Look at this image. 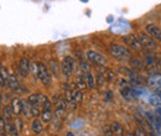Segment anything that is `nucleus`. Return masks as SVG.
<instances>
[{"label": "nucleus", "instance_id": "1", "mask_svg": "<svg viewBox=\"0 0 161 136\" xmlns=\"http://www.w3.org/2000/svg\"><path fill=\"white\" fill-rule=\"evenodd\" d=\"M109 52L114 58L118 60H124V58H130L131 57V52L128 47H124L122 45L113 44L109 46Z\"/></svg>", "mask_w": 161, "mask_h": 136}, {"label": "nucleus", "instance_id": "2", "mask_svg": "<svg viewBox=\"0 0 161 136\" xmlns=\"http://www.w3.org/2000/svg\"><path fill=\"white\" fill-rule=\"evenodd\" d=\"M76 60L72 57V56H66L63 57L62 60V64H61V70H62V73L64 74V77H71L73 74V72L76 71Z\"/></svg>", "mask_w": 161, "mask_h": 136}, {"label": "nucleus", "instance_id": "3", "mask_svg": "<svg viewBox=\"0 0 161 136\" xmlns=\"http://www.w3.org/2000/svg\"><path fill=\"white\" fill-rule=\"evenodd\" d=\"M139 40H140V42L143 45V48L147 50V51H155L157 48V45H156V41L150 37L147 34H144V32H140L139 34Z\"/></svg>", "mask_w": 161, "mask_h": 136}, {"label": "nucleus", "instance_id": "4", "mask_svg": "<svg viewBox=\"0 0 161 136\" xmlns=\"http://www.w3.org/2000/svg\"><path fill=\"white\" fill-rule=\"evenodd\" d=\"M86 57L88 58L89 62L94 63V64H98V66H104L107 63V58L103 56V54L98 53L97 51H92V50L87 51L86 52Z\"/></svg>", "mask_w": 161, "mask_h": 136}, {"label": "nucleus", "instance_id": "5", "mask_svg": "<svg viewBox=\"0 0 161 136\" xmlns=\"http://www.w3.org/2000/svg\"><path fill=\"white\" fill-rule=\"evenodd\" d=\"M37 78L41 80L42 84H45V86L51 84V80H52L51 73H50V71H48V68H47L44 63H40V64H38V74H37Z\"/></svg>", "mask_w": 161, "mask_h": 136}, {"label": "nucleus", "instance_id": "6", "mask_svg": "<svg viewBox=\"0 0 161 136\" xmlns=\"http://www.w3.org/2000/svg\"><path fill=\"white\" fill-rule=\"evenodd\" d=\"M123 41L125 42V45L130 48H133L134 51H140L143 48V45L140 42V40L138 36L135 35H126L123 37Z\"/></svg>", "mask_w": 161, "mask_h": 136}, {"label": "nucleus", "instance_id": "7", "mask_svg": "<svg viewBox=\"0 0 161 136\" xmlns=\"http://www.w3.org/2000/svg\"><path fill=\"white\" fill-rule=\"evenodd\" d=\"M145 30H146L147 35H149L150 37H153L155 41H157V42L161 44V29L160 27H157L156 25L149 24V25H146Z\"/></svg>", "mask_w": 161, "mask_h": 136}, {"label": "nucleus", "instance_id": "8", "mask_svg": "<svg viewBox=\"0 0 161 136\" xmlns=\"http://www.w3.org/2000/svg\"><path fill=\"white\" fill-rule=\"evenodd\" d=\"M30 67H31V64H30L29 60L26 58V57H22V58L20 60V62H19V71H20V74H21L22 77H26V76L30 73Z\"/></svg>", "mask_w": 161, "mask_h": 136}, {"label": "nucleus", "instance_id": "9", "mask_svg": "<svg viewBox=\"0 0 161 136\" xmlns=\"http://www.w3.org/2000/svg\"><path fill=\"white\" fill-rule=\"evenodd\" d=\"M147 84L149 87L154 89H161V74H153L147 79Z\"/></svg>", "mask_w": 161, "mask_h": 136}, {"label": "nucleus", "instance_id": "10", "mask_svg": "<svg viewBox=\"0 0 161 136\" xmlns=\"http://www.w3.org/2000/svg\"><path fill=\"white\" fill-rule=\"evenodd\" d=\"M10 106L14 112V115H20L22 113V104H21V99L19 98H12L10 102Z\"/></svg>", "mask_w": 161, "mask_h": 136}, {"label": "nucleus", "instance_id": "11", "mask_svg": "<svg viewBox=\"0 0 161 136\" xmlns=\"http://www.w3.org/2000/svg\"><path fill=\"white\" fill-rule=\"evenodd\" d=\"M0 76H2V77H0V84H2V87L4 88L5 86L9 84V79H10V74L8 73L6 68L4 66L0 67Z\"/></svg>", "mask_w": 161, "mask_h": 136}, {"label": "nucleus", "instance_id": "12", "mask_svg": "<svg viewBox=\"0 0 161 136\" xmlns=\"http://www.w3.org/2000/svg\"><path fill=\"white\" fill-rule=\"evenodd\" d=\"M21 104H22V114L26 116V118H31V108L32 105L29 103V100H25V99H21Z\"/></svg>", "mask_w": 161, "mask_h": 136}, {"label": "nucleus", "instance_id": "13", "mask_svg": "<svg viewBox=\"0 0 161 136\" xmlns=\"http://www.w3.org/2000/svg\"><path fill=\"white\" fill-rule=\"evenodd\" d=\"M76 87H78L79 90H83L88 87L87 80H86V76H78L76 77Z\"/></svg>", "mask_w": 161, "mask_h": 136}, {"label": "nucleus", "instance_id": "14", "mask_svg": "<svg viewBox=\"0 0 161 136\" xmlns=\"http://www.w3.org/2000/svg\"><path fill=\"white\" fill-rule=\"evenodd\" d=\"M5 131L9 136H19V130L16 128L15 124H11V122H8L5 126Z\"/></svg>", "mask_w": 161, "mask_h": 136}, {"label": "nucleus", "instance_id": "15", "mask_svg": "<svg viewBox=\"0 0 161 136\" xmlns=\"http://www.w3.org/2000/svg\"><path fill=\"white\" fill-rule=\"evenodd\" d=\"M120 93H122L123 98H124V99H126V100H130V99H133V98H135V97H134V89H133L131 87H125V88H122Z\"/></svg>", "mask_w": 161, "mask_h": 136}, {"label": "nucleus", "instance_id": "16", "mask_svg": "<svg viewBox=\"0 0 161 136\" xmlns=\"http://www.w3.org/2000/svg\"><path fill=\"white\" fill-rule=\"evenodd\" d=\"M110 128L114 132V136H124V128L119 122H113V125Z\"/></svg>", "mask_w": 161, "mask_h": 136}, {"label": "nucleus", "instance_id": "17", "mask_svg": "<svg viewBox=\"0 0 161 136\" xmlns=\"http://www.w3.org/2000/svg\"><path fill=\"white\" fill-rule=\"evenodd\" d=\"M52 119V110L51 109H44V112L41 113V121L44 124H47Z\"/></svg>", "mask_w": 161, "mask_h": 136}, {"label": "nucleus", "instance_id": "18", "mask_svg": "<svg viewBox=\"0 0 161 136\" xmlns=\"http://www.w3.org/2000/svg\"><path fill=\"white\" fill-rule=\"evenodd\" d=\"M42 124H44L42 121H40V120L35 119V120L32 121V124H31V129H32V131H34L35 134H40V132L42 131V129H44Z\"/></svg>", "mask_w": 161, "mask_h": 136}, {"label": "nucleus", "instance_id": "19", "mask_svg": "<svg viewBox=\"0 0 161 136\" xmlns=\"http://www.w3.org/2000/svg\"><path fill=\"white\" fill-rule=\"evenodd\" d=\"M79 70H80V73H82V76H86L87 73H90V66L86 61L80 60L79 61Z\"/></svg>", "mask_w": 161, "mask_h": 136}, {"label": "nucleus", "instance_id": "20", "mask_svg": "<svg viewBox=\"0 0 161 136\" xmlns=\"http://www.w3.org/2000/svg\"><path fill=\"white\" fill-rule=\"evenodd\" d=\"M12 90H15V92H19L20 90V84H19V82L16 79L15 76H10V79H9V84H8Z\"/></svg>", "mask_w": 161, "mask_h": 136}, {"label": "nucleus", "instance_id": "21", "mask_svg": "<svg viewBox=\"0 0 161 136\" xmlns=\"http://www.w3.org/2000/svg\"><path fill=\"white\" fill-rule=\"evenodd\" d=\"M12 115H14V112H12V109L10 105H5L3 108V118L6 119L8 121H10L12 119Z\"/></svg>", "mask_w": 161, "mask_h": 136}, {"label": "nucleus", "instance_id": "22", "mask_svg": "<svg viewBox=\"0 0 161 136\" xmlns=\"http://www.w3.org/2000/svg\"><path fill=\"white\" fill-rule=\"evenodd\" d=\"M29 103L32 106H40V94H31L29 95Z\"/></svg>", "mask_w": 161, "mask_h": 136}, {"label": "nucleus", "instance_id": "23", "mask_svg": "<svg viewBox=\"0 0 161 136\" xmlns=\"http://www.w3.org/2000/svg\"><path fill=\"white\" fill-rule=\"evenodd\" d=\"M86 80H87V84H88V88L93 89L96 87V79H94V76H93L92 73H87L86 74Z\"/></svg>", "mask_w": 161, "mask_h": 136}, {"label": "nucleus", "instance_id": "24", "mask_svg": "<svg viewBox=\"0 0 161 136\" xmlns=\"http://www.w3.org/2000/svg\"><path fill=\"white\" fill-rule=\"evenodd\" d=\"M50 71H51L52 74L58 76V73H60V68H58V64H57L56 61H53V60L50 61Z\"/></svg>", "mask_w": 161, "mask_h": 136}, {"label": "nucleus", "instance_id": "25", "mask_svg": "<svg viewBox=\"0 0 161 136\" xmlns=\"http://www.w3.org/2000/svg\"><path fill=\"white\" fill-rule=\"evenodd\" d=\"M73 97H74V100L76 103H82L83 102V93L82 90H73Z\"/></svg>", "mask_w": 161, "mask_h": 136}, {"label": "nucleus", "instance_id": "26", "mask_svg": "<svg viewBox=\"0 0 161 136\" xmlns=\"http://www.w3.org/2000/svg\"><path fill=\"white\" fill-rule=\"evenodd\" d=\"M105 74L104 73H98V77H97V84L99 87H103V84L105 83Z\"/></svg>", "mask_w": 161, "mask_h": 136}, {"label": "nucleus", "instance_id": "27", "mask_svg": "<svg viewBox=\"0 0 161 136\" xmlns=\"http://www.w3.org/2000/svg\"><path fill=\"white\" fill-rule=\"evenodd\" d=\"M131 66H134V68H141L144 64H143V62H141L140 60L133 58V60H131Z\"/></svg>", "mask_w": 161, "mask_h": 136}, {"label": "nucleus", "instance_id": "28", "mask_svg": "<svg viewBox=\"0 0 161 136\" xmlns=\"http://www.w3.org/2000/svg\"><path fill=\"white\" fill-rule=\"evenodd\" d=\"M31 115H32L35 119H36L37 116L41 115V112H40L38 106H32V108H31Z\"/></svg>", "mask_w": 161, "mask_h": 136}, {"label": "nucleus", "instance_id": "29", "mask_svg": "<svg viewBox=\"0 0 161 136\" xmlns=\"http://www.w3.org/2000/svg\"><path fill=\"white\" fill-rule=\"evenodd\" d=\"M134 135H135V136H147L146 131L144 129H141V128H136L135 131H134Z\"/></svg>", "mask_w": 161, "mask_h": 136}, {"label": "nucleus", "instance_id": "30", "mask_svg": "<svg viewBox=\"0 0 161 136\" xmlns=\"http://www.w3.org/2000/svg\"><path fill=\"white\" fill-rule=\"evenodd\" d=\"M38 64L40 63H32L31 67H30V71L32 72L34 76H37L38 74Z\"/></svg>", "mask_w": 161, "mask_h": 136}, {"label": "nucleus", "instance_id": "31", "mask_svg": "<svg viewBox=\"0 0 161 136\" xmlns=\"http://www.w3.org/2000/svg\"><path fill=\"white\" fill-rule=\"evenodd\" d=\"M15 125H16V128H18V130H19V131H21V130H22L24 124H22V120H21L20 118H15Z\"/></svg>", "mask_w": 161, "mask_h": 136}, {"label": "nucleus", "instance_id": "32", "mask_svg": "<svg viewBox=\"0 0 161 136\" xmlns=\"http://www.w3.org/2000/svg\"><path fill=\"white\" fill-rule=\"evenodd\" d=\"M105 77L108 78L109 80H114L115 79V74L112 71H109V70H105Z\"/></svg>", "mask_w": 161, "mask_h": 136}, {"label": "nucleus", "instance_id": "33", "mask_svg": "<svg viewBox=\"0 0 161 136\" xmlns=\"http://www.w3.org/2000/svg\"><path fill=\"white\" fill-rule=\"evenodd\" d=\"M104 136H114V132H113L112 128H109V126L104 128Z\"/></svg>", "mask_w": 161, "mask_h": 136}, {"label": "nucleus", "instance_id": "34", "mask_svg": "<svg viewBox=\"0 0 161 136\" xmlns=\"http://www.w3.org/2000/svg\"><path fill=\"white\" fill-rule=\"evenodd\" d=\"M146 61H147V66H151V64H154L156 62V58H155V56L150 54V56L146 57Z\"/></svg>", "mask_w": 161, "mask_h": 136}, {"label": "nucleus", "instance_id": "35", "mask_svg": "<svg viewBox=\"0 0 161 136\" xmlns=\"http://www.w3.org/2000/svg\"><path fill=\"white\" fill-rule=\"evenodd\" d=\"M5 124H4V118L2 116V118H0V131H2V135L4 134V131H5Z\"/></svg>", "mask_w": 161, "mask_h": 136}, {"label": "nucleus", "instance_id": "36", "mask_svg": "<svg viewBox=\"0 0 161 136\" xmlns=\"http://www.w3.org/2000/svg\"><path fill=\"white\" fill-rule=\"evenodd\" d=\"M125 136H135V135H133V134H126Z\"/></svg>", "mask_w": 161, "mask_h": 136}, {"label": "nucleus", "instance_id": "37", "mask_svg": "<svg viewBox=\"0 0 161 136\" xmlns=\"http://www.w3.org/2000/svg\"><path fill=\"white\" fill-rule=\"evenodd\" d=\"M157 66H159V68H160V71H161V62H160V63H159Z\"/></svg>", "mask_w": 161, "mask_h": 136}, {"label": "nucleus", "instance_id": "38", "mask_svg": "<svg viewBox=\"0 0 161 136\" xmlns=\"http://www.w3.org/2000/svg\"><path fill=\"white\" fill-rule=\"evenodd\" d=\"M67 136H73V135H72L71 132H68V134H67Z\"/></svg>", "mask_w": 161, "mask_h": 136}, {"label": "nucleus", "instance_id": "39", "mask_svg": "<svg viewBox=\"0 0 161 136\" xmlns=\"http://www.w3.org/2000/svg\"><path fill=\"white\" fill-rule=\"evenodd\" d=\"M82 2H88V0H82Z\"/></svg>", "mask_w": 161, "mask_h": 136}]
</instances>
